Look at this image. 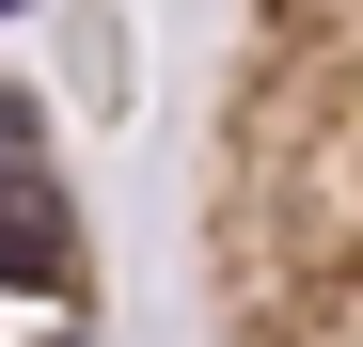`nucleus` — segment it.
Here are the masks:
<instances>
[{
	"mask_svg": "<svg viewBox=\"0 0 363 347\" xmlns=\"http://www.w3.org/2000/svg\"><path fill=\"white\" fill-rule=\"evenodd\" d=\"M206 347H363V0H237L190 142Z\"/></svg>",
	"mask_w": 363,
	"mask_h": 347,
	"instance_id": "nucleus-1",
	"label": "nucleus"
},
{
	"mask_svg": "<svg viewBox=\"0 0 363 347\" xmlns=\"http://www.w3.org/2000/svg\"><path fill=\"white\" fill-rule=\"evenodd\" d=\"M0 347H111V253L48 95L0 64Z\"/></svg>",
	"mask_w": 363,
	"mask_h": 347,
	"instance_id": "nucleus-2",
	"label": "nucleus"
}]
</instances>
